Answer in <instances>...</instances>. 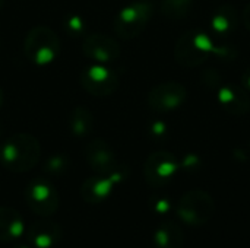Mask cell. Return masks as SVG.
Segmentation results:
<instances>
[{
  "label": "cell",
  "mask_w": 250,
  "mask_h": 248,
  "mask_svg": "<svg viewBox=\"0 0 250 248\" xmlns=\"http://www.w3.org/2000/svg\"><path fill=\"white\" fill-rule=\"evenodd\" d=\"M40 142L28 133H16L0 145V164L10 172L31 171L40 161Z\"/></svg>",
  "instance_id": "1"
},
{
  "label": "cell",
  "mask_w": 250,
  "mask_h": 248,
  "mask_svg": "<svg viewBox=\"0 0 250 248\" xmlns=\"http://www.w3.org/2000/svg\"><path fill=\"white\" fill-rule=\"evenodd\" d=\"M23 53L31 63L47 66L59 57L60 39L51 28L37 25L25 37Z\"/></svg>",
  "instance_id": "2"
},
{
  "label": "cell",
  "mask_w": 250,
  "mask_h": 248,
  "mask_svg": "<svg viewBox=\"0 0 250 248\" xmlns=\"http://www.w3.org/2000/svg\"><path fill=\"white\" fill-rule=\"evenodd\" d=\"M176 213L185 224L201 227L212 219L215 213V202L209 193L204 190H192L179 199Z\"/></svg>",
  "instance_id": "3"
},
{
  "label": "cell",
  "mask_w": 250,
  "mask_h": 248,
  "mask_svg": "<svg viewBox=\"0 0 250 248\" xmlns=\"http://www.w3.org/2000/svg\"><path fill=\"white\" fill-rule=\"evenodd\" d=\"M25 202L32 213L40 218H50L60 205L56 187L45 178L32 180L25 189Z\"/></svg>",
  "instance_id": "4"
},
{
  "label": "cell",
  "mask_w": 250,
  "mask_h": 248,
  "mask_svg": "<svg viewBox=\"0 0 250 248\" xmlns=\"http://www.w3.org/2000/svg\"><path fill=\"white\" fill-rule=\"evenodd\" d=\"M152 12V4L141 0L123 7L114 19V32L125 39L139 35L146 28Z\"/></svg>",
  "instance_id": "5"
},
{
  "label": "cell",
  "mask_w": 250,
  "mask_h": 248,
  "mask_svg": "<svg viewBox=\"0 0 250 248\" xmlns=\"http://www.w3.org/2000/svg\"><path fill=\"white\" fill-rule=\"evenodd\" d=\"M214 50L211 38L202 32L185 34L176 45V58L183 66H198Z\"/></svg>",
  "instance_id": "6"
},
{
  "label": "cell",
  "mask_w": 250,
  "mask_h": 248,
  "mask_svg": "<svg viewBox=\"0 0 250 248\" xmlns=\"http://www.w3.org/2000/svg\"><path fill=\"white\" fill-rule=\"evenodd\" d=\"M81 85L94 96H108L119 88V76L107 64L94 63L82 70Z\"/></svg>",
  "instance_id": "7"
},
{
  "label": "cell",
  "mask_w": 250,
  "mask_h": 248,
  "mask_svg": "<svg viewBox=\"0 0 250 248\" xmlns=\"http://www.w3.org/2000/svg\"><path fill=\"white\" fill-rule=\"evenodd\" d=\"M126 178V172L117 167L110 174H95L81 186V197L89 205H98L110 197L114 187Z\"/></svg>",
  "instance_id": "8"
},
{
  "label": "cell",
  "mask_w": 250,
  "mask_h": 248,
  "mask_svg": "<svg viewBox=\"0 0 250 248\" xmlns=\"http://www.w3.org/2000/svg\"><path fill=\"white\" fill-rule=\"evenodd\" d=\"M179 162L170 152H154L144 165V177L152 187H161L173 180L179 170Z\"/></svg>",
  "instance_id": "9"
},
{
  "label": "cell",
  "mask_w": 250,
  "mask_h": 248,
  "mask_svg": "<svg viewBox=\"0 0 250 248\" xmlns=\"http://www.w3.org/2000/svg\"><path fill=\"white\" fill-rule=\"evenodd\" d=\"M82 51L88 58L100 64H110L120 57L119 42L104 34H94L85 37L82 42Z\"/></svg>",
  "instance_id": "10"
},
{
  "label": "cell",
  "mask_w": 250,
  "mask_h": 248,
  "mask_svg": "<svg viewBox=\"0 0 250 248\" xmlns=\"http://www.w3.org/2000/svg\"><path fill=\"white\" fill-rule=\"evenodd\" d=\"M186 98L185 86L176 82L157 85L148 95V104L155 111H171L179 108Z\"/></svg>",
  "instance_id": "11"
},
{
  "label": "cell",
  "mask_w": 250,
  "mask_h": 248,
  "mask_svg": "<svg viewBox=\"0 0 250 248\" xmlns=\"http://www.w3.org/2000/svg\"><path fill=\"white\" fill-rule=\"evenodd\" d=\"M85 156L95 174H110L119 167L114 151L103 139L92 140L85 149Z\"/></svg>",
  "instance_id": "12"
},
{
  "label": "cell",
  "mask_w": 250,
  "mask_h": 248,
  "mask_svg": "<svg viewBox=\"0 0 250 248\" xmlns=\"http://www.w3.org/2000/svg\"><path fill=\"white\" fill-rule=\"evenodd\" d=\"M62 240V229L59 224L48 218L35 221L28 229V241L32 248H53Z\"/></svg>",
  "instance_id": "13"
},
{
  "label": "cell",
  "mask_w": 250,
  "mask_h": 248,
  "mask_svg": "<svg viewBox=\"0 0 250 248\" xmlns=\"http://www.w3.org/2000/svg\"><path fill=\"white\" fill-rule=\"evenodd\" d=\"M25 232L21 213L7 206H0V243H16Z\"/></svg>",
  "instance_id": "14"
},
{
  "label": "cell",
  "mask_w": 250,
  "mask_h": 248,
  "mask_svg": "<svg viewBox=\"0 0 250 248\" xmlns=\"http://www.w3.org/2000/svg\"><path fill=\"white\" fill-rule=\"evenodd\" d=\"M183 231L173 221L161 222L154 232V244L157 248H183Z\"/></svg>",
  "instance_id": "15"
},
{
  "label": "cell",
  "mask_w": 250,
  "mask_h": 248,
  "mask_svg": "<svg viewBox=\"0 0 250 248\" xmlns=\"http://www.w3.org/2000/svg\"><path fill=\"white\" fill-rule=\"evenodd\" d=\"M220 104L233 114H242L249 108V96L236 86H224L218 92Z\"/></svg>",
  "instance_id": "16"
},
{
  "label": "cell",
  "mask_w": 250,
  "mask_h": 248,
  "mask_svg": "<svg viewBox=\"0 0 250 248\" xmlns=\"http://www.w3.org/2000/svg\"><path fill=\"white\" fill-rule=\"evenodd\" d=\"M94 114L91 113V110H88L83 105H78L72 110L70 117H69V127L70 132L76 136V137H85L88 136L92 129H94Z\"/></svg>",
  "instance_id": "17"
},
{
  "label": "cell",
  "mask_w": 250,
  "mask_h": 248,
  "mask_svg": "<svg viewBox=\"0 0 250 248\" xmlns=\"http://www.w3.org/2000/svg\"><path fill=\"white\" fill-rule=\"evenodd\" d=\"M237 23V12L231 6H223L215 12V16L212 19V29L224 37L226 34H230Z\"/></svg>",
  "instance_id": "18"
},
{
  "label": "cell",
  "mask_w": 250,
  "mask_h": 248,
  "mask_svg": "<svg viewBox=\"0 0 250 248\" xmlns=\"http://www.w3.org/2000/svg\"><path fill=\"white\" fill-rule=\"evenodd\" d=\"M193 0H163V12L170 18H182L188 15Z\"/></svg>",
  "instance_id": "19"
},
{
  "label": "cell",
  "mask_w": 250,
  "mask_h": 248,
  "mask_svg": "<svg viewBox=\"0 0 250 248\" xmlns=\"http://www.w3.org/2000/svg\"><path fill=\"white\" fill-rule=\"evenodd\" d=\"M69 161L63 155H53L44 164V171L50 175H62L67 171Z\"/></svg>",
  "instance_id": "20"
},
{
  "label": "cell",
  "mask_w": 250,
  "mask_h": 248,
  "mask_svg": "<svg viewBox=\"0 0 250 248\" xmlns=\"http://www.w3.org/2000/svg\"><path fill=\"white\" fill-rule=\"evenodd\" d=\"M63 28L66 31V34L72 35L73 38H78L81 35L85 34V20L81 15H69L66 19H64V23H63Z\"/></svg>",
  "instance_id": "21"
},
{
  "label": "cell",
  "mask_w": 250,
  "mask_h": 248,
  "mask_svg": "<svg viewBox=\"0 0 250 248\" xmlns=\"http://www.w3.org/2000/svg\"><path fill=\"white\" fill-rule=\"evenodd\" d=\"M149 133H151V136L152 137H155V139H161V137H164L166 134H167V127H166V124L164 123H154L152 126H151V129H149Z\"/></svg>",
  "instance_id": "22"
},
{
  "label": "cell",
  "mask_w": 250,
  "mask_h": 248,
  "mask_svg": "<svg viewBox=\"0 0 250 248\" xmlns=\"http://www.w3.org/2000/svg\"><path fill=\"white\" fill-rule=\"evenodd\" d=\"M152 208L158 213H166V212L170 210V203L166 199H155L154 203H152Z\"/></svg>",
  "instance_id": "23"
},
{
  "label": "cell",
  "mask_w": 250,
  "mask_h": 248,
  "mask_svg": "<svg viewBox=\"0 0 250 248\" xmlns=\"http://www.w3.org/2000/svg\"><path fill=\"white\" fill-rule=\"evenodd\" d=\"M243 20H245L246 28L250 31V4H248V7H246L245 12H243Z\"/></svg>",
  "instance_id": "24"
},
{
  "label": "cell",
  "mask_w": 250,
  "mask_h": 248,
  "mask_svg": "<svg viewBox=\"0 0 250 248\" xmlns=\"http://www.w3.org/2000/svg\"><path fill=\"white\" fill-rule=\"evenodd\" d=\"M243 83H245V86H248L250 89V69L246 72V75L243 77Z\"/></svg>",
  "instance_id": "25"
},
{
  "label": "cell",
  "mask_w": 250,
  "mask_h": 248,
  "mask_svg": "<svg viewBox=\"0 0 250 248\" xmlns=\"http://www.w3.org/2000/svg\"><path fill=\"white\" fill-rule=\"evenodd\" d=\"M12 248H32V247H31L29 244H26V243H19V241H16Z\"/></svg>",
  "instance_id": "26"
},
{
  "label": "cell",
  "mask_w": 250,
  "mask_h": 248,
  "mask_svg": "<svg viewBox=\"0 0 250 248\" xmlns=\"http://www.w3.org/2000/svg\"><path fill=\"white\" fill-rule=\"evenodd\" d=\"M1 105H3V89L0 88V108H1Z\"/></svg>",
  "instance_id": "27"
},
{
  "label": "cell",
  "mask_w": 250,
  "mask_h": 248,
  "mask_svg": "<svg viewBox=\"0 0 250 248\" xmlns=\"http://www.w3.org/2000/svg\"><path fill=\"white\" fill-rule=\"evenodd\" d=\"M141 1H149V0H141Z\"/></svg>",
  "instance_id": "28"
},
{
  "label": "cell",
  "mask_w": 250,
  "mask_h": 248,
  "mask_svg": "<svg viewBox=\"0 0 250 248\" xmlns=\"http://www.w3.org/2000/svg\"><path fill=\"white\" fill-rule=\"evenodd\" d=\"M0 3H1V0H0Z\"/></svg>",
  "instance_id": "29"
},
{
  "label": "cell",
  "mask_w": 250,
  "mask_h": 248,
  "mask_svg": "<svg viewBox=\"0 0 250 248\" xmlns=\"http://www.w3.org/2000/svg\"><path fill=\"white\" fill-rule=\"evenodd\" d=\"M0 45H1V42H0Z\"/></svg>",
  "instance_id": "30"
}]
</instances>
